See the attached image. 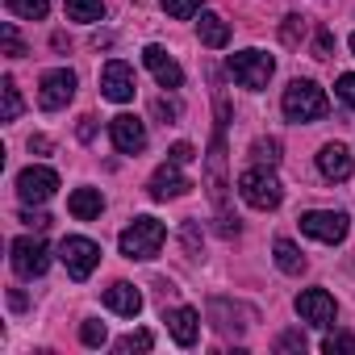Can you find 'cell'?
<instances>
[{
  "instance_id": "20",
  "label": "cell",
  "mask_w": 355,
  "mask_h": 355,
  "mask_svg": "<svg viewBox=\"0 0 355 355\" xmlns=\"http://www.w3.org/2000/svg\"><path fill=\"white\" fill-rule=\"evenodd\" d=\"M276 268L280 272H288V276H301L305 272V255H301V247L293 243V239H276Z\"/></svg>"
},
{
  "instance_id": "24",
  "label": "cell",
  "mask_w": 355,
  "mask_h": 355,
  "mask_svg": "<svg viewBox=\"0 0 355 355\" xmlns=\"http://www.w3.org/2000/svg\"><path fill=\"white\" fill-rule=\"evenodd\" d=\"M150 347H155L150 330H130V334L117 338V351H121V355H130V351H150Z\"/></svg>"
},
{
  "instance_id": "21",
  "label": "cell",
  "mask_w": 355,
  "mask_h": 355,
  "mask_svg": "<svg viewBox=\"0 0 355 355\" xmlns=\"http://www.w3.org/2000/svg\"><path fill=\"white\" fill-rule=\"evenodd\" d=\"M67 17L71 21H101L105 17V0H67Z\"/></svg>"
},
{
  "instance_id": "35",
  "label": "cell",
  "mask_w": 355,
  "mask_h": 355,
  "mask_svg": "<svg viewBox=\"0 0 355 355\" xmlns=\"http://www.w3.org/2000/svg\"><path fill=\"white\" fill-rule=\"evenodd\" d=\"M167 159H175V163H193L197 155H193V146H189V142H175V146L167 150Z\"/></svg>"
},
{
  "instance_id": "7",
  "label": "cell",
  "mask_w": 355,
  "mask_h": 355,
  "mask_svg": "<svg viewBox=\"0 0 355 355\" xmlns=\"http://www.w3.org/2000/svg\"><path fill=\"white\" fill-rule=\"evenodd\" d=\"M55 189H59V171H51V167H42V163L26 167V171L17 175V193H21L26 205H42V201H51Z\"/></svg>"
},
{
  "instance_id": "22",
  "label": "cell",
  "mask_w": 355,
  "mask_h": 355,
  "mask_svg": "<svg viewBox=\"0 0 355 355\" xmlns=\"http://www.w3.org/2000/svg\"><path fill=\"white\" fill-rule=\"evenodd\" d=\"M0 96H5V109H0V117H5V121H17V117H21V92H17L13 76L0 80Z\"/></svg>"
},
{
  "instance_id": "9",
  "label": "cell",
  "mask_w": 355,
  "mask_h": 355,
  "mask_svg": "<svg viewBox=\"0 0 355 355\" xmlns=\"http://www.w3.org/2000/svg\"><path fill=\"white\" fill-rule=\"evenodd\" d=\"M46 268H51V247H46L42 239H17V243H13V272H17V276L34 280V276H42Z\"/></svg>"
},
{
  "instance_id": "2",
  "label": "cell",
  "mask_w": 355,
  "mask_h": 355,
  "mask_svg": "<svg viewBox=\"0 0 355 355\" xmlns=\"http://www.w3.org/2000/svg\"><path fill=\"white\" fill-rule=\"evenodd\" d=\"M163 239H167V226H163L159 218H134V222L121 230L117 247H121L125 259H155L159 247H163Z\"/></svg>"
},
{
  "instance_id": "27",
  "label": "cell",
  "mask_w": 355,
  "mask_h": 355,
  "mask_svg": "<svg viewBox=\"0 0 355 355\" xmlns=\"http://www.w3.org/2000/svg\"><path fill=\"white\" fill-rule=\"evenodd\" d=\"M0 42H5V55H9V59H21V55H26V42L17 38V30H13L9 21L0 26Z\"/></svg>"
},
{
  "instance_id": "15",
  "label": "cell",
  "mask_w": 355,
  "mask_h": 355,
  "mask_svg": "<svg viewBox=\"0 0 355 355\" xmlns=\"http://www.w3.org/2000/svg\"><path fill=\"white\" fill-rule=\"evenodd\" d=\"M318 171L326 175V180H351V171H355V163H351V150L343 146V142H326L322 150H318Z\"/></svg>"
},
{
  "instance_id": "38",
  "label": "cell",
  "mask_w": 355,
  "mask_h": 355,
  "mask_svg": "<svg viewBox=\"0 0 355 355\" xmlns=\"http://www.w3.org/2000/svg\"><path fill=\"white\" fill-rule=\"evenodd\" d=\"M351 55H355V34H351Z\"/></svg>"
},
{
  "instance_id": "3",
  "label": "cell",
  "mask_w": 355,
  "mask_h": 355,
  "mask_svg": "<svg viewBox=\"0 0 355 355\" xmlns=\"http://www.w3.org/2000/svg\"><path fill=\"white\" fill-rule=\"evenodd\" d=\"M239 197L251 205V209H276L280 201H284V189H280V180H276V171L272 167H247L243 175H239Z\"/></svg>"
},
{
  "instance_id": "37",
  "label": "cell",
  "mask_w": 355,
  "mask_h": 355,
  "mask_svg": "<svg viewBox=\"0 0 355 355\" xmlns=\"http://www.w3.org/2000/svg\"><path fill=\"white\" fill-rule=\"evenodd\" d=\"M92 121H96V117H80V138H92V130H96Z\"/></svg>"
},
{
  "instance_id": "10",
  "label": "cell",
  "mask_w": 355,
  "mask_h": 355,
  "mask_svg": "<svg viewBox=\"0 0 355 355\" xmlns=\"http://www.w3.org/2000/svg\"><path fill=\"white\" fill-rule=\"evenodd\" d=\"M101 92H105L109 101H117V105H125V101H134V92H138V80H134V67H130V63H121V59H113V63H105V71H101Z\"/></svg>"
},
{
  "instance_id": "32",
  "label": "cell",
  "mask_w": 355,
  "mask_h": 355,
  "mask_svg": "<svg viewBox=\"0 0 355 355\" xmlns=\"http://www.w3.org/2000/svg\"><path fill=\"white\" fill-rule=\"evenodd\" d=\"M334 55V34L330 30H318V38H313V59H330Z\"/></svg>"
},
{
  "instance_id": "12",
  "label": "cell",
  "mask_w": 355,
  "mask_h": 355,
  "mask_svg": "<svg viewBox=\"0 0 355 355\" xmlns=\"http://www.w3.org/2000/svg\"><path fill=\"white\" fill-rule=\"evenodd\" d=\"M184 163H175V159H167L155 175H150V197L155 201H171V197H184L189 189H193V180L180 171Z\"/></svg>"
},
{
  "instance_id": "23",
  "label": "cell",
  "mask_w": 355,
  "mask_h": 355,
  "mask_svg": "<svg viewBox=\"0 0 355 355\" xmlns=\"http://www.w3.org/2000/svg\"><path fill=\"white\" fill-rule=\"evenodd\" d=\"M5 5H9V13H17L26 21H42L51 13V0H5Z\"/></svg>"
},
{
  "instance_id": "6",
  "label": "cell",
  "mask_w": 355,
  "mask_h": 355,
  "mask_svg": "<svg viewBox=\"0 0 355 355\" xmlns=\"http://www.w3.org/2000/svg\"><path fill=\"white\" fill-rule=\"evenodd\" d=\"M301 234H309L318 243H343L347 239V214H338V209H309V214H301Z\"/></svg>"
},
{
  "instance_id": "34",
  "label": "cell",
  "mask_w": 355,
  "mask_h": 355,
  "mask_svg": "<svg viewBox=\"0 0 355 355\" xmlns=\"http://www.w3.org/2000/svg\"><path fill=\"white\" fill-rule=\"evenodd\" d=\"M21 222H26V226H34V230H46V226H51V218H46L42 209H26V214H21Z\"/></svg>"
},
{
  "instance_id": "14",
  "label": "cell",
  "mask_w": 355,
  "mask_h": 355,
  "mask_svg": "<svg viewBox=\"0 0 355 355\" xmlns=\"http://www.w3.org/2000/svg\"><path fill=\"white\" fill-rule=\"evenodd\" d=\"M142 63L150 67V76L159 80V88H180V84H184L180 63H175L163 46H146V51H142Z\"/></svg>"
},
{
  "instance_id": "25",
  "label": "cell",
  "mask_w": 355,
  "mask_h": 355,
  "mask_svg": "<svg viewBox=\"0 0 355 355\" xmlns=\"http://www.w3.org/2000/svg\"><path fill=\"white\" fill-rule=\"evenodd\" d=\"M159 5H163V13L175 17V21H189L193 13H201V0H159Z\"/></svg>"
},
{
  "instance_id": "26",
  "label": "cell",
  "mask_w": 355,
  "mask_h": 355,
  "mask_svg": "<svg viewBox=\"0 0 355 355\" xmlns=\"http://www.w3.org/2000/svg\"><path fill=\"white\" fill-rule=\"evenodd\" d=\"M251 155H255V163L276 167V163H280V142H276V138H259V142L251 146Z\"/></svg>"
},
{
  "instance_id": "36",
  "label": "cell",
  "mask_w": 355,
  "mask_h": 355,
  "mask_svg": "<svg viewBox=\"0 0 355 355\" xmlns=\"http://www.w3.org/2000/svg\"><path fill=\"white\" fill-rule=\"evenodd\" d=\"M30 150H34V155H46V150H51V138L34 134V138H30Z\"/></svg>"
},
{
  "instance_id": "33",
  "label": "cell",
  "mask_w": 355,
  "mask_h": 355,
  "mask_svg": "<svg viewBox=\"0 0 355 355\" xmlns=\"http://www.w3.org/2000/svg\"><path fill=\"white\" fill-rule=\"evenodd\" d=\"M276 351H305V334H301V330L280 334V338H276Z\"/></svg>"
},
{
  "instance_id": "29",
  "label": "cell",
  "mask_w": 355,
  "mask_h": 355,
  "mask_svg": "<svg viewBox=\"0 0 355 355\" xmlns=\"http://www.w3.org/2000/svg\"><path fill=\"white\" fill-rule=\"evenodd\" d=\"M150 109H155L159 121H175V117H180V101H171V96H159Z\"/></svg>"
},
{
  "instance_id": "13",
  "label": "cell",
  "mask_w": 355,
  "mask_h": 355,
  "mask_svg": "<svg viewBox=\"0 0 355 355\" xmlns=\"http://www.w3.org/2000/svg\"><path fill=\"white\" fill-rule=\"evenodd\" d=\"M297 313H301V322H309V326H330V322H334V297H330L326 288H305V293L297 297Z\"/></svg>"
},
{
  "instance_id": "19",
  "label": "cell",
  "mask_w": 355,
  "mask_h": 355,
  "mask_svg": "<svg viewBox=\"0 0 355 355\" xmlns=\"http://www.w3.org/2000/svg\"><path fill=\"white\" fill-rule=\"evenodd\" d=\"M197 34H201V46H209V51H222V46L230 42V26H226L218 13H201Z\"/></svg>"
},
{
  "instance_id": "18",
  "label": "cell",
  "mask_w": 355,
  "mask_h": 355,
  "mask_svg": "<svg viewBox=\"0 0 355 355\" xmlns=\"http://www.w3.org/2000/svg\"><path fill=\"white\" fill-rule=\"evenodd\" d=\"M101 209H105V197H101V189H76V193L67 197V214H71V218H80V222H92V218H101Z\"/></svg>"
},
{
  "instance_id": "17",
  "label": "cell",
  "mask_w": 355,
  "mask_h": 355,
  "mask_svg": "<svg viewBox=\"0 0 355 355\" xmlns=\"http://www.w3.org/2000/svg\"><path fill=\"white\" fill-rule=\"evenodd\" d=\"M105 305H109L113 313H121V318H134V313L142 309V293H138L134 284H125V280H113V284L105 288Z\"/></svg>"
},
{
  "instance_id": "11",
  "label": "cell",
  "mask_w": 355,
  "mask_h": 355,
  "mask_svg": "<svg viewBox=\"0 0 355 355\" xmlns=\"http://www.w3.org/2000/svg\"><path fill=\"white\" fill-rule=\"evenodd\" d=\"M109 134H113V146L121 155H142L146 150V125L134 117V113H117L109 121Z\"/></svg>"
},
{
  "instance_id": "5",
  "label": "cell",
  "mask_w": 355,
  "mask_h": 355,
  "mask_svg": "<svg viewBox=\"0 0 355 355\" xmlns=\"http://www.w3.org/2000/svg\"><path fill=\"white\" fill-rule=\"evenodd\" d=\"M59 259H63V268H67L71 280H88V276L96 272V263H101V247H96L92 239L71 234V239L59 243Z\"/></svg>"
},
{
  "instance_id": "30",
  "label": "cell",
  "mask_w": 355,
  "mask_h": 355,
  "mask_svg": "<svg viewBox=\"0 0 355 355\" xmlns=\"http://www.w3.org/2000/svg\"><path fill=\"white\" fill-rule=\"evenodd\" d=\"M80 338H84L88 347H101V343L109 338V334H105V322H84V326H80Z\"/></svg>"
},
{
  "instance_id": "31",
  "label": "cell",
  "mask_w": 355,
  "mask_h": 355,
  "mask_svg": "<svg viewBox=\"0 0 355 355\" xmlns=\"http://www.w3.org/2000/svg\"><path fill=\"white\" fill-rule=\"evenodd\" d=\"M334 92H338V101H343V105H351V109H355V71H347V76H338V84H334Z\"/></svg>"
},
{
  "instance_id": "28",
  "label": "cell",
  "mask_w": 355,
  "mask_h": 355,
  "mask_svg": "<svg viewBox=\"0 0 355 355\" xmlns=\"http://www.w3.org/2000/svg\"><path fill=\"white\" fill-rule=\"evenodd\" d=\"M322 351H326V355H334V351H355V338H351L347 330H334V334L322 338Z\"/></svg>"
},
{
  "instance_id": "16",
  "label": "cell",
  "mask_w": 355,
  "mask_h": 355,
  "mask_svg": "<svg viewBox=\"0 0 355 355\" xmlns=\"http://www.w3.org/2000/svg\"><path fill=\"white\" fill-rule=\"evenodd\" d=\"M163 322H167L171 338L180 343V347H193V343H197V334H201V313H197L193 305H180V309H167V313H163Z\"/></svg>"
},
{
  "instance_id": "8",
  "label": "cell",
  "mask_w": 355,
  "mask_h": 355,
  "mask_svg": "<svg viewBox=\"0 0 355 355\" xmlns=\"http://www.w3.org/2000/svg\"><path fill=\"white\" fill-rule=\"evenodd\" d=\"M71 96H76V76H71L67 67H55V71H46V76H42V84H38V105H42L46 113L67 109V105H71Z\"/></svg>"
},
{
  "instance_id": "4",
  "label": "cell",
  "mask_w": 355,
  "mask_h": 355,
  "mask_svg": "<svg viewBox=\"0 0 355 355\" xmlns=\"http://www.w3.org/2000/svg\"><path fill=\"white\" fill-rule=\"evenodd\" d=\"M272 71H276V59L268 55V51H239V55H230V76L243 84V88H251V92H259V88H268V80H272Z\"/></svg>"
},
{
  "instance_id": "1",
  "label": "cell",
  "mask_w": 355,
  "mask_h": 355,
  "mask_svg": "<svg viewBox=\"0 0 355 355\" xmlns=\"http://www.w3.org/2000/svg\"><path fill=\"white\" fill-rule=\"evenodd\" d=\"M280 109H284V117L288 121H318V117H326V109H330V101H326V92L313 84V80H293L288 88H284V101H280Z\"/></svg>"
}]
</instances>
